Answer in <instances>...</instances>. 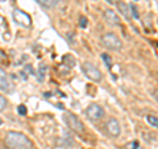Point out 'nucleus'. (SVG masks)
Returning a JSON list of instances; mask_svg holds the SVG:
<instances>
[{
  "mask_svg": "<svg viewBox=\"0 0 158 149\" xmlns=\"http://www.w3.org/2000/svg\"><path fill=\"white\" fill-rule=\"evenodd\" d=\"M86 115L91 121H98L104 116V110H103V107H100L99 104L94 103V104H90V106L87 107Z\"/></svg>",
  "mask_w": 158,
  "mask_h": 149,
  "instance_id": "39448f33",
  "label": "nucleus"
},
{
  "mask_svg": "<svg viewBox=\"0 0 158 149\" xmlns=\"http://www.w3.org/2000/svg\"><path fill=\"white\" fill-rule=\"evenodd\" d=\"M0 124H2V120H0Z\"/></svg>",
  "mask_w": 158,
  "mask_h": 149,
  "instance_id": "5701e85b",
  "label": "nucleus"
},
{
  "mask_svg": "<svg viewBox=\"0 0 158 149\" xmlns=\"http://www.w3.org/2000/svg\"><path fill=\"white\" fill-rule=\"evenodd\" d=\"M131 9H132V12H133V16H135L136 19L140 17V15H138V12H137V8H136L135 6H132V7H131Z\"/></svg>",
  "mask_w": 158,
  "mask_h": 149,
  "instance_id": "a211bd4d",
  "label": "nucleus"
},
{
  "mask_svg": "<svg viewBox=\"0 0 158 149\" xmlns=\"http://www.w3.org/2000/svg\"><path fill=\"white\" fill-rule=\"evenodd\" d=\"M138 149H140V148H138Z\"/></svg>",
  "mask_w": 158,
  "mask_h": 149,
  "instance_id": "b1692460",
  "label": "nucleus"
},
{
  "mask_svg": "<svg viewBox=\"0 0 158 149\" xmlns=\"http://www.w3.org/2000/svg\"><path fill=\"white\" fill-rule=\"evenodd\" d=\"M65 121L69 126V128H70L73 132H75L77 135H83V133H85V124L82 123V120L78 116L74 115V113H70V112L66 113Z\"/></svg>",
  "mask_w": 158,
  "mask_h": 149,
  "instance_id": "f03ea898",
  "label": "nucleus"
},
{
  "mask_svg": "<svg viewBox=\"0 0 158 149\" xmlns=\"http://www.w3.org/2000/svg\"><path fill=\"white\" fill-rule=\"evenodd\" d=\"M45 75H46V66L44 65V63H41L40 67H38V79L42 82L44 78H45Z\"/></svg>",
  "mask_w": 158,
  "mask_h": 149,
  "instance_id": "ddd939ff",
  "label": "nucleus"
},
{
  "mask_svg": "<svg viewBox=\"0 0 158 149\" xmlns=\"http://www.w3.org/2000/svg\"><path fill=\"white\" fill-rule=\"evenodd\" d=\"M102 58H103V61L106 62L107 67H110V69H111V66H112V59H111V57L108 56V54H103Z\"/></svg>",
  "mask_w": 158,
  "mask_h": 149,
  "instance_id": "2eb2a0df",
  "label": "nucleus"
},
{
  "mask_svg": "<svg viewBox=\"0 0 158 149\" xmlns=\"http://www.w3.org/2000/svg\"><path fill=\"white\" fill-rule=\"evenodd\" d=\"M146 120H148V123H149L152 127H154V128H157V127H158V117H157V116L149 115V116L146 117Z\"/></svg>",
  "mask_w": 158,
  "mask_h": 149,
  "instance_id": "4468645a",
  "label": "nucleus"
},
{
  "mask_svg": "<svg viewBox=\"0 0 158 149\" xmlns=\"http://www.w3.org/2000/svg\"><path fill=\"white\" fill-rule=\"evenodd\" d=\"M102 44L111 50H118L121 49V40L115 33H104L102 36Z\"/></svg>",
  "mask_w": 158,
  "mask_h": 149,
  "instance_id": "7ed1b4c3",
  "label": "nucleus"
},
{
  "mask_svg": "<svg viewBox=\"0 0 158 149\" xmlns=\"http://www.w3.org/2000/svg\"><path fill=\"white\" fill-rule=\"evenodd\" d=\"M63 63L67 65V66H70V67H73L74 65H75V59H74V57L71 56V54H67V56L63 57Z\"/></svg>",
  "mask_w": 158,
  "mask_h": 149,
  "instance_id": "f8f14e48",
  "label": "nucleus"
},
{
  "mask_svg": "<svg viewBox=\"0 0 158 149\" xmlns=\"http://www.w3.org/2000/svg\"><path fill=\"white\" fill-rule=\"evenodd\" d=\"M6 104H7L6 99H4V96L0 95V111H3L4 108H6Z\"/></svg>",
  "mask_w": 158,
  "mask_h": 149,
  "instance_id": "f3484780",
  "label": "nucleus"
},
{
  "mask_svg": "<svg viewBox=\"0 0 158 149\" xmlns=\"http://www.w3.org/2000/svg\"><path fill=\"white\" fill-rule=\"evenodd\" d=\"M107 2H108V3H111V4H113V3H116L117 0H107Z\"/></svg>",
  "mask_w": 158,
  "mask_h": 149,
  "instance_id": "412c9836",
  "label": "nucleus"
},
{
  "mask_svg": "<svg viewBox=\"0 0 158 149\" xmlns=\"http://www.w3.org/2000/svg\"><path fill=\"white\" fill-rule=\"evenodd\" d=\"M4 143L8 149H33V143L24 133L20 132H8Z\"/></svg>",
  "mask_w": 158,
  "mask_h": 149,
  "instance_id": "f257e3e1",
  "label": "nucleus"
},
{
  "mask_svg": "<svg viewBox=\"0 0 158 149\" xmlns=\"http://www.w3.org/2000/svg\"><path fill=\"white\" fill-rule=\"evenodd\" d=\"M12 16H13V20L16 21L19 25H21L24 28H29L32 25V19L31 16H29L28 13H25L24 11H21V9H15L13 13H12Z\"/></svg>",
  "mask_w": 158,
  "mask_h": 149,
  "instance_id": "423d86ee",
  "label": "nucleus"
},
{
  "mask_svg": "<svg viewBox=\"0 0 158 149\" xmlns=\"http://www.w3.org/2000/svg\"><path fill=\"white\" fill-rule=\"evenodd\" d=\"M0 90L6 91V92H11L12 91V82L11 78L8 77V74L0 67Z\"/></svg>",
  "mask_w": 158,
  "mask_h": 149,
  "instance_id": "0eeeda50",
  "label": "nucleus"
},
{
  "mask_svg": "<svg viewBox=\"0 0 158 149\" xmlns=\"http://www.w3.org/2000/svg\"><path fill=\"white\" fill-rule=\"evenodd\" d=\"M86 25H87V19L85 16H82L81 17V27L82 28H86Z\"/></svg>",
  "mask_w": 158,
  "mask_h": 149,
  "instance_id": "6ab92c4d",
  "label": "nucleus"
},
{
  "mask_svg": "<svg viewBox=\"0 0 158 149\" xmlns=\"http://www.w3.org/2000/svg\"><path fill=\"white\" fill-rule=\"evenodd\" d=\"M106 128H107V132L110 133L111 136H113V137H117L118 135H120V124H118V121L116 120L115 117H111L110 120L107 121V124H106Z\"/></svg>",
  "mask_w": 158,
  "mask_h": 149,
  "instance_id": "6e6552de",
  "label": "nucleus"
},
{
  "mask_svg": "<svg viewBox=\"0 0 158 149\" xmlns=\"http://www.w3.org/2000/svg\"><path fill=\"white\" fill-rule=\"evenodd\" d=\"M36 2L38 4H41L42 7H45V8H52V7L56 6L58 0H36Z\"/></svg>",
  "mask_w": 158,
  "mask_h": 149,
  "instance_id": "9b49d317",
  "label": "nucleus"
},
{
  "mask_svg": "<svg viewBox=\"0 0 158 149\" xmlns=\"http://www.w3.org/2000/svg\"><path fill=\"white\" fill-rule=\"evenodd\" d=\"M132 149H138V143H137V141L133 143V148H132Z\"/></svg>",
  "mask_w": 158,
  "mask_h": 149,
  "instance_id": "aec40b11",
  "label": "nucleus"
},
{
  "mask_svg": "<svg viewBox=\"0 0 158 149\" xmlns=\"http://www.w3.org/2000/svg\"><path fill=\"white\" fill-rule=\"evenodd\" d=\"M104 19L108 24H111V25H120V19H118L116 12H113L112 9H106Z\"/></svg>",
  "mask_w": 158,
  "mask_h": 149,
  "instance_id": "1a4fd4ad",
  "label": "nucleus"
},
{
  "mask_svg": "<svg viewBox=\"0 0 158 149\" xmlns=\"http://www.w3.org/2000/svg\"><path fill=\"white\" fill-rule=\"evenodd\" d=\"M0 2H6V0H0Z\"/></svg>",
  "mask_w": 158,
  "mask_h": 149,
  "instance_id": "4be33fe9",
  "label": "nucleus"
},
{
  "mask_svg": "<svg viewBox=\"0 0 158 149\" xmlns=\"http://www.w3.org/2000/svg\"><path fill=\"white\" fill-rule=\"evenodd\" d=\"M17 112H19L21 116H25L27 112H28V111H27V107L24 106V104H20V106L17 107Z\"/></svg>",
  "mask_w": 158,
  "mask_h": 149,
  "instance_id": "dca6fc26",
  "label": "nucleus"
},
{
  "mask_svg": "<svg viewBox=\"0 0 158 149\" xmlns=\"http://www.w3.org/2000/svg\"><path fill=\"white\" fill-rule=\"evenodd\" d=\"M117 9L121 12V15H123V16H124L127 20H131V19H132V9H131V7L128 6V4H125L124 2L117 3Z\"/></svg>",
  "mask_w": 158,
  "mask_h": 149,
  "instance_id": "9d476101",
  "label": "nucleus"
},
{
  "mask_svg": "<svg viewBox=\"0 0 158 149\" xmlns=\"http://www.w3.org/2000/svg\"><path fill=\"white\" fill-rule=\"evenodd\" d=\"M82 70H83V73H85V75L87 78H90L91 81H94V82H100L102 81V73H100V70H99L96 66H94L92 63L85 62L82 65Z\"/></svg>",
  "mask_w": 158,
  "mask_h": 149,
  "instance_id": "20e7f679",
  "label": "nucleus"
}]
</instances>
